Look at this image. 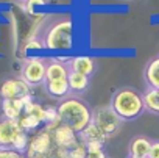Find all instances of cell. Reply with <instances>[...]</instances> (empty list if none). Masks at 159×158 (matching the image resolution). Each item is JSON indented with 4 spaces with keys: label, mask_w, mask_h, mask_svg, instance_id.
<instances>
[{
    "label": "cell",
    "mask_w": 159,
    "mask_h": 158,
    "mask_svg": "<svg viewBox=\"0 0 159 158\" xmlns=\"http://www.w3.org/2000/svg\"><path fill=\"white\" fill-rule=\"evenodd\" d=\"M86 146L80 135L59 121L42 125L30 136L25 158H84Z\"/></svg>",
    "instance_id": "cell-1"
},
{
    "label": "cell",
    "mask_w": 159,
    "mask_h": 158,
    "mask_svg": "<svg viewBox=\"0 0 159 158\" xmlns=\"http://www.w3.org/2000/svg\"><path fill=\"white\" fill-rule=\"evenodd\" d=\"M41 42L44 49L48 50H70L73 49V35H75V22L69 14H55L47 16L45 22L41 25Z\"/></svg>",
    "instance_id": "cell-2"
},
{
    "label": "cell",
    "mask_w": 159,
    "mask_h": 158,
    "mask_svg": "<svg viewBox=\"0 0 159 158\" xmlns=\"http://www.w3.org/2000/svg\"><path fill=\"white\" fill-rule=\"evenodd\" d=\"M56 111L59 122L78 135L92 122V108L84 99L75 94L59 100Z\"/></svg>",
    "instance_id": "cell-3"
},
{
    "label": "cell",
    "mask_w": 159,
    "mask_h": 158,
    "mask_svg": "<svg viewBox=\"0 0 159 158\" xmlns=\"http://www.w3.org/2000/svg\"><path fill=\"white\" fill-rule=\"evenodd\" d=\"M109 107L122 119V122L136 121L145 111L142 93H139L136 88L131 86H122L116 89L111 96Z\"/></svg>",
    "instance_id": "cell-4"
},
{
    "label": "cell",
    "mask_w": 159,
    "mask_h": 158,
    "mask_svg": "<svg viewBox=\"0 0 159 158\" xmlns=\"http://www.w3.org/2000/svg\"><path fill=\"white\" fill-rule=\"evenodd\" d=\"M92 124L105 135L106 139H111L120 132L123 122L109 105H100L92 110Z\"/></svg>",
    "instance_id": "cell-5"
},
{
    "label": "cell",
    "mask_w": 159,
    "mask_h": 158,
    "mask_svg": "<svg viewBox=\"0 0 159 158\" xmlns=\"http://www.w3.org/2000/svg\"><path fill=\"white\" fill-rule=\"evenodd\" d=\"M45 66H47V60L44 58H27L22 63V69H20V78L28 83L30 86H38V85H44L45 82Z\"/></svg>",
    "instance_id": "cell-6"
},
{
    "label": "cell",
    "mask_w": 159,
    "mask_h": 158,
    "mask_svg": "<svg viewBox=\"0 0 159 158\" xmlns=\"http://www.w3.org/2000/svg\"><path fill=\"white\" fill-rule=\"evenodd\" d=\"M31 96V86L20 77H8L0 83V99L2 100H19Z\"/></svg>",
    "instance_id": "cell-7"
},
{
    "label": "cell",
    "mask_w": 159,
    "mask_h": 158,
    "mask_svg": "<svg viewBox=\"0 0 159 158\" xmlns=\"http://www.w3.org/2000/svg\"><path fill=\"white\" fill-rule=\"evenodd\" d=\"M22 127L19 121L14 119H0V149H13L14 141L22 133Z\"/></svg>",
    "instance_id": "cell-8"
},
{
    "label": "cell",
    "mask_w": 159,
    "mask_h": 158,
    "mask_svg": "<svg viewBox=\"0 0 159 158\" xmlns=\"http://www.w3.org/2000/svg\"><path fill=\"white\" fill-rule=\"evenodd\" d=\"M69 70L70 72H78V74H83L86 77H92L95 72H97V60L92 58V56H88V55H80V56H75L72 58L69 63Z\"/></svg>",
    "instance_id": "cell-9"
},
{
    "label": "cell",
    "mask_w": 159,
    "mask_h": 158,
    "mask_svg": "<svg viewBox=\"0 0 159 158\" xmlns=\"http://www.w3.org/2000/svg\"><path fill=\"white\" fill-rule=\"evenodd\" d=\"M33 96H28V97H24V99H19V100H2V114L5 119H14V121H19V117L24 114V108H25V103L31 99Z\"/></svg>",
    "instance_id": "cell-10"
},
{
    "label": "cell",
    "mask_w": 159,
    "mask_h": 158,
    "mask_svg": "<svg viewBox=\"0 0 159 158\" xmlns=\"http://www.w3.org/2000/svg\"><path fill=\"white\" fill-rule=\"evenodd\" d=\"M150 146H151V139L150 138H147L143 135H137L128 144V156L147 158L148 152H150Z\"/></svg>",
    "instance_id": "cell-11"
},
{
    "label": "cell",
    "mask_w": 159,
    "mask_h": 158,
    "mask_svg": "<svg viewBox=\"0 0 159 158\" xmlns=\"http://www.w3.org/2000/svg\"><path fill=\"white\" fill-rule=\"evenodd\" d=\"M69 66L59 60H47L45 66V80H67Z\"/></svg>",
    "instance_id": "cell-12"
},
{
    "label": "cell",
    "mask_w": 159,
    "mask_h": 158,
    "mask_svg": "<svg viewBox=\"0 0 159 158\" xmlns=\"http://www.w3.org/2000/svg\"><path fill=\"white\" fill-rule=\"evenodd\" d=\"M143 80L147 88L159 89V55L151 58L143 67Z\"/></svg>",
    "instance_id": "cell-13"
},
{
    "label": "cell",
    "mask_w": 159,
    "mask_h": 158,
    "mask_svg": "<svg viewBox=\"0 0 159 158\" xmlns=\"http://www.w3.org/2000/svg\"><path fill=\"white\" fill-rule=\"evenodd\" d=\"M44 88L50 97L58 99V100H62L70 96V88H69L67 80H45Z\"/></svg>",
    "instance_id": "cell-14"
},
{
    "label": "cell",
    "mask_w": 159,
    "mask_h": 158,
    "mask_svg": "<svg viewBox=\"0 0 159 158\" xmlns=\"http://www.w3.org/2000/svg\"><path fill=\"white\" fill-rule=\"evenodd\" d=\"M80 139H81L83 142H84V146L86 147H89V146H105V142L108 141L106 138H105V135L91 122L81 133H80Z\"/></svg>",
    "instance_id": "cell-15"
},
{
    "label": "cell",
    "mask_w": 159,
    "mask_h": 158,
    "mask_svg": "<svg viewBox=\"0 0 159 158\" xmlns=\"http://www.w3.org/2000/svg\"><path fill=\"white\" fill-rule=\"evenodd\" d=\"M67 83H69V88H70V94L78 96V94H83L89 89L91 78L83 75V74H78V72H69Z\"/></svg>",
    "instance_id": "cell-16"
},
{
    "label": "cell",
    "mask_w": 159,
    "mask_h": 158,
    "mask_svg": "<svg viewBox=\"0 0 159 158\" xmlns=\"http://www.w3.org/2000/svg\"><path fill=\"white\" fill-rule=\"evenodd\" d=\"M142 99H143L145 111H150L153 114H159V91L157 89L147 88L142 94Z\"/></svg>",
    "instance_id": "cell-17"
},
{
    "label": "cell",
    "mask_w": 159,
    "mask_h": 158,
    "mask_svg": "<svg viewBox=\"0 0 159 158\" xmlns=\"http://www.w3.org/2000/svg\"><path fill=\"white\" fill-rule=\"evenodd\" d=\"M19 125L25 133H34L42 127V122L33 114H22L19 117Z\"/></svg>",
    "instance_id": "cell-18"
},
{
    "label": "cell",
    "mask_w": 159,
    "mask_h": 158,
    "mask_svg": "<svg viewBox=\"0 0 159 158\" xmlns=\"http://www.w3.org/2000/svg\"><path fill=\"white\" fill-rule=\"evenodd\" d=\"M28 141H30V136H28V133L22 132V133L17 136V139L14 141V144H13V149H11V150H16V152H19V153L25 155V152H27V147H28Z\"/></svg>",
    "instance_id": "cell-19"
},
{
    "label": "cell",
    "mask_w": 159,
    "mask_h": 158,
    "mask_svg": "<svg viewBox=\"0 0 159 158\" xmlns=\"http://www.w3.org/2000/svg\"><path fill=\"white\" fill-rule=\"evenodd\" d=\"M84 158H108V155L102 146H89V147H86Z\"/></svg>",
    "instance_id": "cell-20"
},
{
    "label": "cell",
    "mask_w": 159,
    "mask_h": 158,
    "mask_svg": "<svg viewBox=\"0 0 159 158\" xmlns=\"http://www.w3.org/2000/svg\"><path fill=\"white\" fill-rule=\"evenodd\" d=\"M47 3V0H25V7L24 10L30 14H34V8L36 7H44Z\"/></svg>",
    "instance_id": "cell-21"
},
{
    "label": "cell",
    "mask_w": 159,
    "mask_h": 158,
    "mask_svg": "<svg viewBox=\"0 0 159 158\" xmlns=\"http://www.w3.org/2000/svg\"><path fill=\"white\" fill-rule=\"evenodd\" d=\"M0 158H25V155L11 149H0Z\"/></svg>",
    "instance_id": "cell-22"
},
{
    "label": "cell",
    "mask_w": 159,
    "mask_h": 158,
    "mask_svg": "<svg viewBox=\"0 0 159 158\" xmlns=\"http://www.w3.org/2000/svg\"><path fill=\"white\" fill-rule=\"evenodd\" d=\"M147 158H159V141H151L150 152Z\"/></svg>",
    "instance_id": "cell-23"
},
{
    "label": "cell",
    "mask_w": 159,
    "mask_h": 158,
    "mask_svg": "<svg viewBox=\"0 0 159 158\" xmlns=\"http://www.w3.org/2000/svg\"><path fill=\"white\" fill-rule=\"evenodd\" d=\"M128 158H133V156H128Z\"/></svg>",
    "instance_id": "cell-24"
},
{
    "label": "cell",
    "mask_w": 159,
    "mask_h": 158,
    "mask_svg": "<svg viewBox=\"0 0 159 158\" xmlns=\"http://www.w3.org/2000/svg\"><path fill=\"white\" fill-rule=\"evenodd\" d=\"M157 91H159V89H157Z\"/></svg>",
    "instance_id": "cell-25"
}]
</instances>
